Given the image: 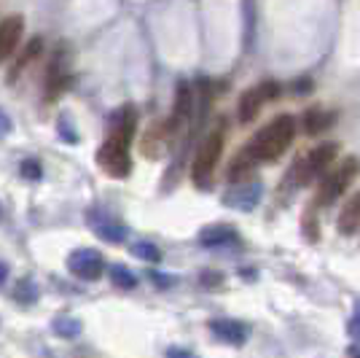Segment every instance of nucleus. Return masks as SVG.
Segmentation results:
<instances>
[{
  "label": "nucleus",
  "mask_w": 360,
  "mask_h": 358,
  "mask_svg": "<svg viewBox=\"0 0 360 358\" xmlns=\"http://www.w3.org/2000/svg\"><path fill=\"white\" fill-rule=\"evenodd\" d=\"M293 137H296V119L290 113H283V116L271 119L264 130H258V135H253V140L248 143L245 151L255 162H274L290 149Z\"/></svg>",
  "instance_id": "nucleus-1"
},
{
  "label": "nucleus",
  "mask_w": 360,
  "mask_h": 358,
  "mask_svg": "<svg viewBox=\"0 0 360 358\" xmlns=\"http://www.w3.org/2000/svg\"><path fill=\"white\" fill-rule=\"evenodd\" d=\"M336 156H339V143H320L309 154H304L293 162L290 173H288V183L296 189L312 183L315 178L328 173V167L336 162Z\"/></svg>",
  "instance_id": "nucleus-2"
},
{
  "label": "nucleus",
  "mask_w": 360,
  "mask_h": 358,
  "mask_svg": "<svg viewBox=\"0 0 360 358\" xmlns=\"http://www.w3.org/2000/svg\"><path fill=\"white\" fill-rule=\"evenodd\" d=\"M358 173H360V162L355 156H347V159H342L336 167H328V173L323 175L320 189H317V195H315L317 208H320V205H323V208L333 205V202L352 186V180L358 178Z\"/></svg>",
  "instance_id": "nucleus-3"
},
{
  "label": "nucleus",
  "mask_w": 360,
  "mask_h": 358,
  "mask_svg": "<svg viewBox=\"0 0 360 358\" xmlns=\"http://www.w3.org/2000/svg\"><path fill=\"white\" fill-rule=\"evenodd\" d=\"M224 140H226L224 127H218V130H212V132L202 140V146L196 151L194 164H191V178H194V183L202 192H207L212 186L215 164H218L221 154H224Z\"/></svg>",
  "instance_id": "nucleus-4"
},
{
  "label": "nucleus",
  "mask_w": 360,
  "mask_h": 358,
  "mask_svg": "<svg viewBox=\"0 0 360 358\" xmlns=\"http://www.w3.org/2000/svg\"><path fill=\"white\" fill-rule=\"evenodd\" d=\"M129 143L127 137L116 132H108L105 143L97 151V164L105 170L110 178H127L132 173V159H129Z\"/></svg>",
  "instance_id": "nucleus-5"
},
{
  "label": "nucleus",
  "mask_w": 360,
  "mask_h": 358,
  "mask_svg": "<svg viewBox=\"0 0 360 358\" xmlns=\"http://www.w3.org/2000/svg\"><path fill=\"white\" fill-rule=\"evenodd\" d=\"M280 84L277 81H261L258 87L253 90L242 92L240 103H237V119L240 124H253L258 119V113H261V108L274 100V97H280Z\"/></svg>",
  "instance_id": "nucleus-6"
},
{
  "label": "nucleus",
  "mask_w": 360,
  "mask_h": 358,
  "mask_svg": "<svg viewBox=\"0 0 360 358\" xmlns=\"http://www.w3.org/2000/svg\"><path fill=\"white\" fill-rule=\"evenodd\" d=\"M183 127L175 116H169L167 121H159V124H153L146 137H143V156L146 159H162L169 146H172V140H175V135L178 130Z\"/></svg>",
  "instance_id": "nucleus-7"
},
{
  "label": "nucleus",
  "mask_w": 360,
  "mask_h": 358,
  "mask_svg": "<svg viewBox=\"0 0 360 358\" xmlns=\"http://www.w3.org/2000/svg\"><path fill=\"white\" fill-rule=\"evenodd\" d=\"M86 224L91 226V232H94L97 237L110 242V245H119V242H124L127 235H129V232H127V226L121 224L119 218H113V216L103 208L86 210Z\"/></svg>",
  "instance_id": "nucleus-8"
},
{
  "label": "nucleus",
  "mask_w": 360,
  "mask_h": 358,
  "mask_svg": "<svg viewBox=\"0 0 360 358\" xmlns=\"http://www.w3.org/2000/svg\"><path fill=\"white\" fill-rule=\"evenodd\" d=\"M68 269L81 280H100L105 272V261L94 248H78L68 256Z\"/></svg>",
  "instance_id": "nucleus-9"
},
{
  "label": "nucleus",
  "mask_w": 360,
  "mask_h": 358,
  "mask_svg": "<svg viewBox=\"0 0 360 358\" xmlns=\"http://www.w3.org/2000/svg\"><path fill=\"white\" fill-rule=\"evenodd\" d=\"M261 197H264V186H261V180H248V183H237L234 189H229L224 195V205L234 210H245V213H250V210L261 202Z\"/></svg>",
  "instance_id": "nucleus-10"
},
{
  "label": "nucleus",
  "mask_w": 360,
  "mask_h": 358,
  "mask_svg": "<svg viewBox=\"0 0 360 358\" xmlns=\"http://www.w3.org/2000/svg\"><path fill=\"white\" fill-rule=\"evenodd\" d=\"M22 32H25V19L19 14H8L6 19H0V62H6L14 54Z\"/></svg>",
  "instance_id": "nucleus-11"
},
{
  "label": "nucleus",
  "mask_w": 360,
  "mask_h": 358,
  "mask_svg": "<svg viewBox=\"0 0 360 358\" xmlns=\"http://www.w3.org/2000/svg\"><path fill=\"white\" fill-rule=\"evenodd\" d=\"M237 242H240L237 229L229 224H212L199 232V245H205V248H229Z\"/></svg>",
  "instance_id": "nucleus-12"
},
{
  "label": "nucleus",
  "mask_w": 360,
  "mask_h": 358,
  "mask_svg": "<svg viewBox=\"0 0 360 358\" xmlns=\"http://www.w3.org/2000/svg\"><path fill=\"white\" fill-rule=\"evenodd\" d=\"M210 331L226 345H242L248 340V334H250V328L240 323V321H231V318H215L210 321Z\"/></svg>",
  "instance_id": "nucleus-13"
},
{
  "label": "nucleus",
  "mask_w": 360,
  "mask_h": 358,
  "mask_svg": "<svg viewBox=\"0 0 360 358\" xmlns=\"http://www.w3.org/2000/svg\"><path fill=\"white\" fill-rule=\"evenodd\" d=\"M135 130H137V111L132 105H124V108H119V111L110 116V132L132 140V137H135Z\"/></svg>",
  "instance_id": "nucleus-14"
},
{
  "label": "nucleus",
  "mask_w": 360,
  "mask_h": 358,
  "mask_svg": "<svg viewBox=\"0 0 360 358\" xmlns=\"http://www.w3.org/2000/svg\"><path fill=\"white\" fill-rule=\"evenodd\" d=\"M41 54H44V38H38V35H35V38H30V44L25 46V51L19 54V60L14 62V68L8 70V81L14 84L16 78H19V73H22L25 68H30L32 62L38 60Z\"/></svg>",
  "instance_id": "nucleus-15"
},
{
  "label": "nucleus",
  "mask_w": 360,
  "mask_h": 358,
  "mask_svg": "<svg viewBox=\"0 0 360 358\" xmlns=\"http://www.w3.org/2000/svg\"><path fill=\"white\" fill-rule=\"evenodd\" d=\"M336 226H339V232L345 235V237H349V235H355L360 229V192L349 202L345 205V210L339 213V221H336Z\"/></svg>",
  "instance_id": "nucleus-16"
},
{
  "label": "nucleus",
  "mask_w": 360,
  "mask_h": 358,
  "mask_svg": "<svg viewBox=\"0 0 360 358\" xmlns=\"http://www.w3.org/2000/svg\"><path fill=\"white\" fill-rule=\"evenodd\" d=\"M333 121H336V113H333V111H320V108H312V111H307V113H304V130H307L309 135H320L323 130L333 127Z\"/></svg>",
  "instance_id": "nucleus-17"
},
{
  "label": "nucleus",
  "mask_w": 360,
  "mask_h": 358,
  "mask_svg": "<svg viewBox=\"0 0 360 358\" xmlns=\"http://www.w3.org/2000/svg\"><path fill=\"white\" fill-rule=\"evenodd\" d=\"M191 111H194V92H191V87L183 81V84H178V94H175V111H172V116H175L180 124H186L188 116H191Z\"/></svg>",
  "instance_id": "nucleus-18"
},
{
  "label": "nucleus",
  "mask_w": 360,
  "mask_h": 358,
  "mask_svg": "<svg viewBox=\"0 0 360 358\" xmlns=\"http://www.w3.org/2000/svg\"><path fill=\"white\" fill-rule=\"evenodd\" d=\"M253 164H258V162H255L248 151H242L240 156H234V162H231V167H229V180H231V183H240V180L250 178Z\"/></svg>",
  "instance_id": "nucleus-19"
},
{
  "label": "nucleus",
  "mask_w": 360,
  "mask_h": 358,
  "mask_svg": "<svg viewBox=\"0 0 360 358\" xmlns=\"http://www.w3.org/2000/svg\"><path fill=\"white\" fill-rule=\"evenodd\" d=\"M51 328H54V334L62 337V340H75V337H81V331H84L81 321L73 318V315H60V318H54Z\"/></svg>",
  "instance_id": "nucleus-20"
},
{
  "label": "nucleus",
  "mask_w": 360,
  "mask_h": 358,
  "mask_svg": "<svg viewBox=\"0 0 360 358\" xmlns=\"http://www.w3.org/2000/svg\"><path fill=\"white\" fill-rule=\"evenodd\" d=\"M108 278H110V283L116 285V288H124V291H129V288H135L137 285L135 272H132L129 267H124V264L108 267Z\"/></svg>",
  "instance_id": "nucleus-21"
},
{
  "label": "nucleus",
  "mask_w": 360,
  "mask_h": 358,
  "mask_svg": "<svg viewBox=\"0 0 360 358\" xmlns=\"http://www.w3.org/2000/svg\"><path fill=\"white\" fill-rule=\"evenodd\" d=\"M129 251H132L137 259L150 261V264H159V261H162V251H159L153 242H148V240H137V242H132V248H129Z\"/></svg>",
  "instance_id": "nucleus-22"
},
{
  "label": "nucleus",
  "mask_w": 360,
  "mask_h": 358,
  "mask_svg": "<svg viewBox=\"0 0 360 358\" xmlns=\"http://www.w3.org/2000/svg\"><path fill=\"white\" fill-rule=\"evenodd\" d=\"M14 297L19 304H35V299H38V285L32 283V278H25V280H19V285H16Z\"/></svg>",
  "instance_id": "nucleus-23"
},
{
  "label": "nucleus",
  "mask_w": 360,
  "mask_h": 358,
  "mask_svg": "<svg viewBox=\"0 0 360 358\" xmlns=\"http://www.w3.org/2000/svg\"><path fill=\"white\" fill-rule=\"evenodd\" d=\"M19 175L27 180H41L44 178V164L38 162V159H25V162L19 164Z\"/></svg>",
  "instance_id": "nucleus-24"
},
{
  "label": "nucleus",
  "mask_w": 360,
  "mask_h": 358,
  "mask_svg": "<svg viewBox=\"0 0 360 358\" xmlns=\"http://www.w3.org/2000/svg\"><path fill=\"white\" fill-rule=\"evenodd\" d=\"M60 137H65L68 143H78V135L70 124V116H60Z\"/></svg>",
  "instance_id": "nucleus-25"
},
{
  "label": "nucleus",
  "mask_w": 360,
  "mask_h": 358,
  "mask_svg": "<svg viewBox=\"0 0 360 358\" xmlns=\"http://www.w3.org/2000/svg\"><path fill=\"white\" fill-rule=\"evenodd\" d=\"M349 334L355 337V340H360V302L355 304V310H352V318H349Z\"/></svg>",
  "instance_id": "nucleus-26"
},
{
  "label": "nucleus",
  "mask_w": 360,
  "mask_h": 358,
  "mask_svg": "<svg viewBox=\"0 0 360 358\" xmlns=\"http://www.w3.org/2000/svg\"><path fill=\"white\" fill-rule=\"evenodd\" d=\"M148 280L150 283H156L159 288H167V285L175 283V278H172V275L167 278V275H162V272H148Z\"/></svg>",
  "instance_id": "nucleus-27"
},
{
  "label": "nucleus",
  "mask_w": 360,
  "mask_h": 358,
  "mask_svg": "<svg viewBox=\"0 0 360 358\" xmlns=\"http://www.w3.org/2000/svg\"><path fill=\"white\" fill-rule=\"evenodd\" d=\"M11 130H14V121H11V116L0 108V137H6V135H11Z\"/></svg>",
  "instance_id": "nucleus-28"
},
{
  "label": "nucleus",
  "mask_w": 360,
  "mask_h": 358,
  "mask_svg": "<svg viewBox=\"0 0 360 358\" xmlns=\"http://www.w3.org/2000/svg\"><path fill=\"white\" fill-rule=\"evenodd\" d=\"M202 283H205V285H221V283H224V278H221V272H205Z\"/></svg>",
  "instance_id": "nucleus-29"
},
{
  "label": "nucleus",
  "mask_w": 360,
  "mask_h": 358,
  "mask_svg": "<svg viewBox=\"0 0 360 358\" xmlns=\"http://www.w3.org/2000/svg\"><path fill=\"white\" fill-rule=\"evenodd\" d=\"M167 356H194V350H186V347H167Z\"/></svg>",
  "instance_id": "nucleus-30"
},
{
  "label": "nucleus",
  "mask_w": 360,
  "mask_h": 358,
  "mask_svg": "<svg viewBox=\"0 0 360 358\" xmlns=\"http://www.w3.org/2000/svg\"><path fill=\"white\" fill-rule=\"evenodd\" d=\"M6 278H8V264H6V261H0V285L6 283Z\"/></svg>",
  "instance_id": "nucleus-31"
}]
</instances>
